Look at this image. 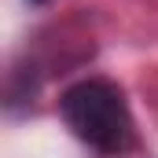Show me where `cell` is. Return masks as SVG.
<instances>
[{"label": "cell", "instance_id": "obj_1", "mask_svg": "<svg viewBox=\"0 0 158 158\" xmlns=\"http://www.w3.org/2000/svg\"><path fill=\"white\" fill-rule=\"evenodd\" d=\"M59 107H63L66 125L92 151L118 155V151L129 147L132 121H129V107L121 99L118 85H110V81H77L74 88L63 92Z\"/></svg>", "mask_w": 158, "mask_h": 158}]
</instances>
